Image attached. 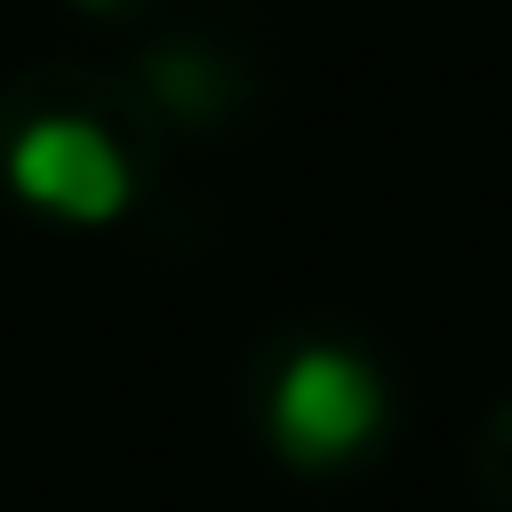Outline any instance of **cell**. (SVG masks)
<instances>
[{"label":"cell","instance_id":"cell-4","mask_svg":"<svg viewBox=\"0 0 512 512\" xmlns=\"http://www.w3.org/2000/svg\"><path fill=\"white\" fill-rule=\"evenodd\" d=\"M72 8H104L112 16V8H136V0H72Z\"/></svg>","mask_w":512,"mask_h":512},{"label":"cell","instance_id":"cell-1","mask_svg":"<svg viewBox=\"0 0 512 512\" xmlns=\"http://www.w3.org/2000/svg\"><path fill=\"white\" fill-rule=\"evenodd\" d=\"M152 136L144 96L80 64H40L0 88V176L64 224H112L144 184Z\"/></svg>","mask_w":512,"mask_h":512},{"label":"cell","instance_id":"cell-2","mask_svg":"<svg viewBox=\"0 0 512 512\" xmlns=\"http://www.w3.org/2000/svg\"><path fill=\"white\" fill-rule=\"evenodd\" d=\"M392 416V392L376 376L368 352L336 344V336H304L280 352L272 384H264V432L296 472H328L352 464Z\"/></svg>","mask_w":512,"mask_h":512},{"label":"cell","instance_id":"cell-5","mask_svg":"<svg viewBox=\"0 0 512 512\" xmlns=\"http://www.w3.org/2000/svg\"><path fill=\"white\" fill-rule=\"evenodd\" d=\"M504 440H512V408H504Z\"/></svg>","mask_w":512,"mask_h":512},{"label":"cell","instance_id":"cell-3","mask_svg":"<svg viewBox=\"0 0 512 512\" xmlns=\"http://www.w3.org/2000/svg\"><path fill=\"white\" fill-rule=\"evenodd\" d=\"M128 88L144 96L152 120L216 136V128H232L256 104V64L240 48H224L216 32H160V40H144Z\"/></svg>","mask_w":512,"mask_h":512}]
</instances>
